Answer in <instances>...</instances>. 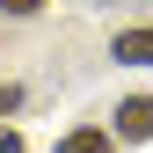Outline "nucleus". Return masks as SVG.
Listing matches in <instances>:
<instances>
[{
	"label": "nucleus",
	"instance_id": "1",
	"mask_svg": "<svg viewBox=\"0 0 153 153\" xmlns=\"http://www.w3.org/2000/svg\"><path fill=\"white\" fill-rule=\"evenodd\" d=\"M117 131H124V139H153V95L117 102Z\"/></svg>",
	"mask_w": 153,
	"mask_h": 153
},
{
	"label": "nucleus",
	"instance_id": "6",
	"mask_svg": "<svg viewBox=\"0 0 153 153\" xmlns=\"http://www.w3.org/2000/svg\"><path fill=\"white\" fill-rule=\"evenodd\" d=\"M0 153H22V139H0Z\"/></svg>",
	"mask_w": 153,
	"mask_h": 153
},
{
	"label": "nucleus",
	"instance_id": "5",
	"mask_svg": "<svg viewBox=\"0 0 153 153\" xmlns=\"http://www.w3.org/2000/svg\"><path fill=\"white\" fill-rule=\"evenodd\" d=\"M0 7H7V15H36L44 0H0Z\"/></svg>",
	"mask_w": 153,
	"mask_h": 153
},
{
	"label": "nucleus",
	"instance_id": "3",
	"mask_svg": "<svg viewBox=\"0 0 153 153\" xmlns=\"http://www.w3.org/2000/svg\"><path fill=\"white\" fill-rule=\"evenodd\" d=\"M59 153H109V139H102V131H66Z\"/></svg>",
	"mask_w": 153,
	"mask_h": 153
},
{
	"label": "nucleus",
	"instance_id": "2",
	"mask_svg": "<svg viewBox=\"0 0 153 153\" xmlns=\"http://www.w3.org/2000/svg\"><path fill=\"white\" fill-rule=\"evenodd\" d=\"M117 66H153V29H117Z\"/></svg>",
	"mask_w": 153,
	"mask_h": 153
},
{
	"label": "nucleus",
	"instance_id": "4",
	"mask_svg": "<svg viewBox=\"0 0 153 153\" xmlns=\"http://www.w3.org/2000/svg\"><path fill=\"white\" fill-rule=\"evenodd\" d=\"M15 109H22V88H15V80H0V117H15Z\"/></svg>",
	"mask_w": 153,
	"mask_h": 153
},
{
	"label": "nucleus",
	"instance_id": "7",
	"mask_svg": "<svg viewBox=\"0 0 153 153\" xmlns=\"http://www.w3.org/2000/svg\"><path fill=\"white\" fill-rule=\"evenodd\" d=\"M102 7H139V0H102Z\"/></svg>",
	"mask_w": 153,
	"mask_h": 153
}]
</instances>
